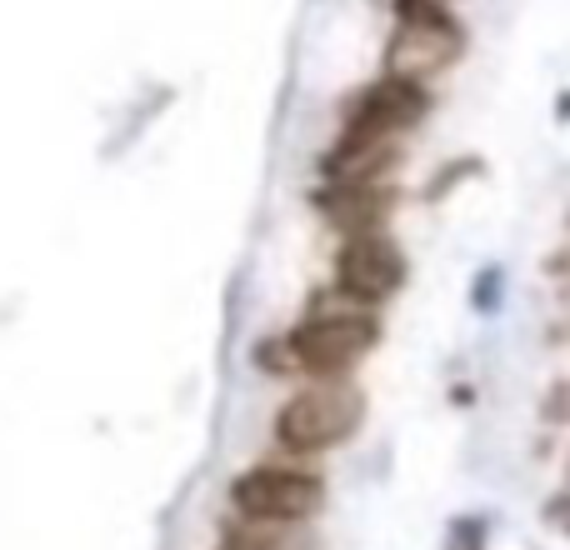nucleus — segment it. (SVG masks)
I'll return each instance as SVG.
<instances>
[{
  "label": "nucleus",
  "instance_id": "obj_10",
  "mask_svg": "<svg viewBox=\"0 0 570 550\" xmlns=\"http://www.w3.org/2000/svg\"><path fill=\"white\" fill-rule=\"evenodd\" d=\"M461 550H481V521H465L461 526Z\"/></svg>",
  "mask_w": 570,
  "mask_h": 550
},
{
  "label": "nucleus",
  "instance_id": "obj_3",
  "mask_svg": "<svg viewBox=\"0 0 570 550\" xmlns=\"http://www.w3.org/2000/svg\"><path fill=\"white\" fill-rule=\"evenodd\" d=\"M395 36L385 40V76L431 80L461 56V26L441 0H395Z\"/></svg>",
  "mask_w": 570,
  "mask_h": 550
},
{
  "label": "nucleus",
  "instance_id": "obj_8",
  "mask_svg": "<svg viewBox=\"0 0 570 550\" xmlns=\"http://www.w3.org/2000/svg\"><path fill=\"white\" fill-rule=\"evenodd\" d=\"M395 156H401V140L395 136H341L321 156V176L325 180H385Z\"/></svg>",
  "mask_w": 570,
  "mask_h": 550
},
{
  "label": "nucleus",
  "instance_id": "obj_9",
  "mask_svg": "<svg viewBox=\"0 0 570 550\" xmlns=\"http://www.w3.org/2000/svg\"><path fill=\"white\" fill-rule=\"evenodd\" d=\"M226 550H281L271 536H256V531H246V526H230L226 531Z\"/></svg>",
  "mask_w": 570,
  "mask_h": 550
},
{
  "label": "nucleus",
  "instance_id": "obj_2",
  "mask_svg": "<svg viewBox=\"0 0 570 550\" xmlns=\"http://www.w3.org/2000/svg\"><path fill=\"white\" fill-rule=\"evenodd\" d=\"M365 421V395L345 375H321L315 385H305L301 395L281 405L276 415V441L291 455H321L345 445Z\"/></svg>",
  "mask_w": 570,
  "mask_h": 550
},
{
  "label": "nucleus",
  "instance_id": "obj_6",
  "mask_svg": "<svg viewBox=\"0 0 570 550\" xmlns=\"http://www.w3.org/2000/svg\"><path fill=\"white\" fill-rule=\"evenodd\" d=\"M431 110V90L421 80L405 76H381L365 86L361 96L345 106V130L341 136H401V130L421 126Z\"/></svg>",
  "mask_w": 570,
  "mask_h": 550
},
{
  "label": "nucleus",
  "instance_id": "obj_4",
  "mask_svg": "<svg viewBox=\"0 0 570 550\" xmlns=\"http://www.w3.org/2000/svg\"><path fill=\"white\" fill-rule=\"evenodd\" d=\"M230 501L250 526H295L325 505V481L305 465H256L236 475Z\"/></svg>",
  "mask_w": 570,
  "mask_h": 550
},
{
  "label": "nucleus",
  "instance_id": "obj_7",
  "mask_svg": "<svg viewBox=\"0 0 570 550\" xmlns=\"http://www.w3.org/2000/svg\"><path fill=\"white\" fill-rule=\"evenodd\" d=\"M315 210L341 236H365V230H381L391 220L395 186L391 180H325L315 190Z\"/></svg>",
  "mask_w": 570,
  "mask_h": 550
},
{
  "label": "nucleus",
  "instance_id": "obj_5",
  "mask_svg": "<svg viewBox=\"0 0 570 550\" xmlns=\"http://www.w3.org/2000/svg\"><path fill=\"white\" fill-rule=\"evenodd\" d=\"M405 285V256L401 246L365 230V236H345L341 256H335V291L355 305H381Z\"/></svg>",
  "mask_w": 570,
  "mask_h": 550
},
{
  "label": "nucleus",
  "instance_id": "obj_1",
  "mask_svg": "<svg viewBox=\"0 0 570 550\" xmlns=\"http://www.w3.org/2000/svg\"><path fill=\"white\" fill-rule=\"evenodd\" d=\"M341 305H325L315 295V311L305 325H295L291 335H271L256 351V361L276 375H351V365L361 355H371V345L381 341V321L371 315V305H355L335 291Z\"/></svg>",
  "mask_w": 570,
  "mask_h": 550
}]
</instances>
